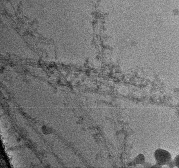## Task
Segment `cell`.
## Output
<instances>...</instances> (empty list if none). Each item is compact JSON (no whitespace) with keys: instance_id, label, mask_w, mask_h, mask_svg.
Returning <instances> with one entry per match:
<instances>
[{"instance_id":"6da1fadb","label":"cell","mask_w":179,"mask_h":168,"mask_svg":"<svg viewBox=\"0 0 179 168\" xmlns=\"http://www.w3.org/2000/svg\"><path fill=\"white\" fill-rule=\"evenodd\" d=\"M154 157L156 163H158L162 166L167 165V163L172 159L170 153L161 148H159L155 151Z\"/></svg>"},{"instance_id":"7a4b0ae2","label":"cell","mask_w":179,"mask_h":168,"mask_svg":"<svg viewBox=\"0 0 179 168\" xmlns=\"http://www.w3.org/2000/svg\"><path fill=\"white\" fill-rule=\"evenodd\" d=\"M134 162L138 165H144L145 163V157L142 154H139L135 158Z\"/></svg>"},{"instance_id":"3957f363","label":"cell","mask_w":179,"mask_h":168,"mask_svg":"<svg viewBox=\"0 0 179 168\" xmlns=\"http://www.w3.org/2000/svg\"><path fill=\"white\" fill-rule=\"evenodd\" d=\"M167 166L169 167V168H174L176 167L175 165V161H174V160L171 159L170 161L167 164Z\"/></svg>"},{"instance_id":"277c9868","label":"cell","mask_w":179,"mask_h":168,"mask_svg":"<svg viewBox=\"0 0 179 168\" xmlns=\"http://www.w3.org/2000/svg\"><path fill=\"white\" fill-rule=\"evenodd\" d=\"M174 161L175 163L176 167L179 168V154L177 155L174 158Z\"/></svg>"},{"instance_id":"5b68a950","label":"cell","mask_w":179,"mask_h":168,"mask_svg":"<svg viewBox=\"0 0 179 168\" xmlns=\"http://www.w3.org/2000/svg\"><path fill=\"white\" fill-rule=\"evenodd\" d=\"M152 167H155V168H161L162 166L159 165L158 163H156L153 166H152Z\"/></svg>"}]
</instances>
